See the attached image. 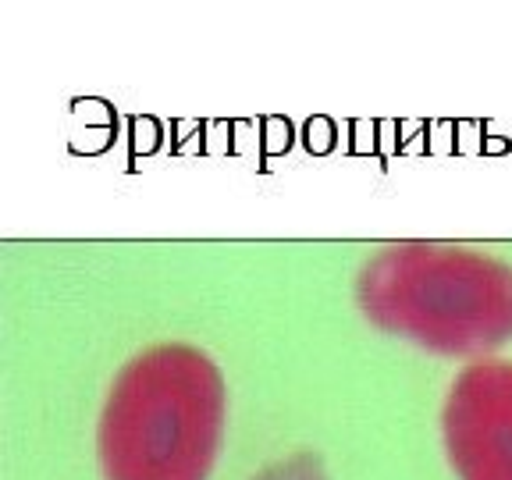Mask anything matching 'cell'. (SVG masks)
<instances>
[{"instance_id": "obj_2", "label": "cell", "mask_w": 512, "mask_h": 480, "mask_svg": "<svg viewBox=\"0 0 512 480\" xmlns=\"http://www.w3.org/2000/svg\"><path fill=\"white\" fill-rule=\"evenodd\" d=\"M363 310L438 349H477L512 335V267L491 256L402 246L363 274Z\"/></svg>"}, {"instance_id": "obj_3", "label": "cell", "mask_w": 512, "mask_h": 480, "mask_svg": "<svg viewBox=\"0 0 512 480\" xmlns=\"http://www.w3.org/2000/svg\"><path fill=\"white\" fill-rule=\"evenodd\" d=\"M445 438L452 466L463 480H512L509 363H477L452 384Z\"/></svg>"}, {"instance_id": "obj_1", "label": "cell", "mask_w": 512, "mask_h": 480, "mask_svg": "<svg viewBox=\"0 0 512 480\" xmlns=\"http://www.w3.org/2000/svg\"><path fill=\"white\" fill-rule=\"evenodd\" d=\"M224 388L196 349L164 345L128 363L104 409L107 480H207L217 456Z\"/></svg>"}]
</instances>
